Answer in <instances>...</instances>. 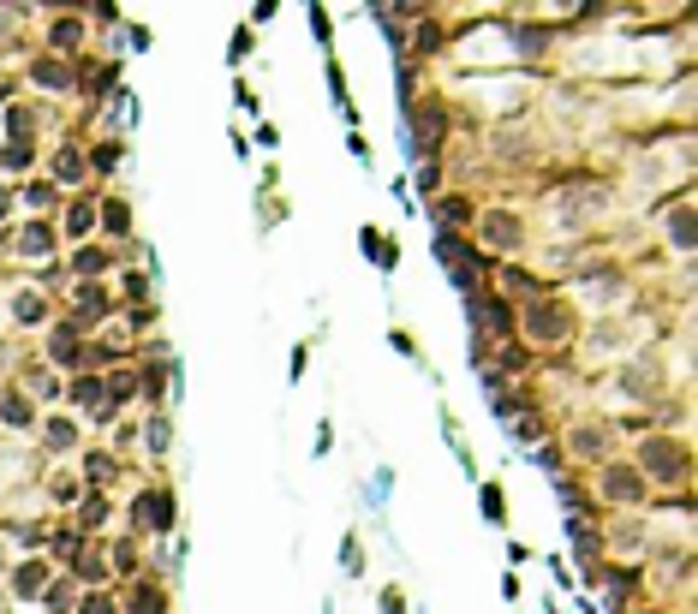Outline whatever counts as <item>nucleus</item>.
I'll list each match as a JSON object with an SVG mask.
<instances>
[{
	"instance_id": "7ed1b4c3",
	"label": "nucleus",
	"mask_w": 698,
	"mask_h": 614,
	"mask_svg": "<svg viewBox=\"0 0 698 614\" xmlns=\"http://www.w3.org/2000/svg\"><path fill=\"white\" fill-rule=\"evenodd\" d=\"M102 262H108L102 250H90V245H84L78 257H72V269H78V274H102Z\"/></svg>"
},
{
	"instance_id": "f257e3e1",
	"label": "nucleus",
	"mask_w": 698,
	"mask_h": 614,
	"mask_svg": "<svg viewBox=\"0 0 698 614\" xmlns=\"http://www.w3.org/2000/svg\"><path fill=\"white\" fill-rule=\"evenodd\" d=\"M102 310H108V298L96 293V286H78V322H96Z\"/></svg>"
},
{
	"instance_id": "1a4fd4ad",
	"label": "nucleus",
	"mask_w": 698,
	"mask_h": 614,
	"mask_svg": "<svg viewBox=\"0 0 698 614\" xmlns=\"http://www.w3.org/2000/svg\"><path fill=\"white\" fill-rule=\"evenodd\" d=\"M36 78H42V84H66V66H60V60H42V72H36Z\"/></svg>"
},
{
	"instance_id": "9d476101",
	"label": "nucleus",
	"mask_w": 698,
	"mask_h": 614,
	"mask_svg": "<svg viewBox=\"0 0 698 614\" xmlns=\"http://www.w3.org/2000/svg\"><path fill=\"white\" fill-rule=\"evenodd\" d=\"M36 584H42V567H24V573H18V591L36 596Z\"/></svg>"
},
{
	"instance_id": "20e7f679",
	"label": "nucleus",
	"mask_w": 698,
	"mask_h": 614,
	"mask_svg": "<svg viewBox=\"0 0 698 614\" xmlns=\"http://www.w3.org/2000/svg\"><path fill=\"white\" fill-rule=\"evenodd\" d=\"M645 466L651 471H680V454H663V442H656L651 454H645Z\"/></svg>"
},
{
	"instance_id": "6e6552de",
	"label": "nucleus",
	"mask_w": 698,
	"mask_h": 614,
	"mask_svg": "<svg viewBox=\"0 0 698 614\" xmlns=\"http://www.w3.org/2000/svg\"><path fill=\"white\" fill-rule=\"evenodd\" d=\"M24 250H30V257H42V250H48V227H30V233H24Z\"/></svg>"
},
{
	"instance_id": "0eeeda50",
	"label": "nucleus",
	"mask_w": 698,
	"mask_h": 614,
	"mask_svg": "<svg viewBox=\"0 0 698 614\" xmlns=\"http://www.w3.org/2000/svg\"><path fill=\"white\" fill-rule=\"evenodd\" d=\"M18 322H42V298H36V293L18 298Z\"/></svg>"
},
{
	"instance_id": "39448f33",
	"label": "nucleus",
	"mask_w": 698,
	"mask_h": 614,
	"mask_svg": "<svg viewBox=\"0 0 698 614\" xmlns=\"http://www.w3.org/2000/svg\"><path fill=\"white\" fill-rule=\"evenodd\" d=\"M54 173H60V179H78V173H84V161H78V149H66V155L54 161Z\"/></svg>"
},
{
	"instance_id": "f03ea898",
	"label": "nucleus",
	"mask_w": 698,
	"mask_h": 614,
	"mask_svg": "<svg viewBox=\"0 0 698 614\" xmlns=\"http://www.w3.org/2000/svg\"><path fill=\"white\" fill-rule=\"evenodd\" d=\"M66 227H72V233H90V227H96V203H90V197H84V203H72Z\"/></svg>"
},
{
	"instance_id": "423d86ee",
	"label": "nucleus",
	"mask_w": 698,
	"mask_h": 614,
	"mask_svg": "<svg viewBox=\"0 0 698 614\" xmlns=\"http://www.w3.org/2000/svg\"><path fill=\"white\" fill-rule=\"evenodd\" d=\"M442 221H448V227H459V221H471V209L459 203V197H448V203H442Z\"/></svg>"
},
{
	"instance_id": "9b49d317",
	"label": "nucleus",
	"mask_w": 698,
	"mask_h": 614,
	"mask_svg": "<svg viewBox=\"0 0 698 614\" xmlns=\"http://www.w3.org/2000/svg\"><path fill=\"white\" fill-rule=\"evenodd\" d=\"M6 423H30V406H24V399H6Z\"/></svg>"
}]
</instances>
